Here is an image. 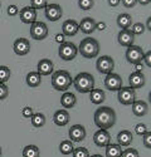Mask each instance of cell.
Returning <instances> with one entry per match:
<instances>
[{
    "instance_id": "6da1fadb",
    "label": "cell",
    "mask_w": 151,
    "mask_h": 157,
    "mask_svg": "<svg viewBox=\"0 0 151 157\" xmlns=\"http://www.w3.org/2000/svg\"><path fill=\"white\" fill-rule=\"evenodd\" d=\"M95 123L99 129L108 131L116 123V112L111 107H98L95 112Z\"/></svg>"
},
{
    "instance_id": "7a4b0ae2",
    "label": "cell",
    "mask_w": 151,
    "mask_h": 157,
    "mask_svg": "<svg viewBox=\"0 0 151 157\" xmlns=\"http://www.w3.org/2000/svg\"><path fill=\"white\" fill-rule=\"evenodd\" d=\"M73 78L68 71H56L52 73V86L56 90L59 92H67L68 88L72 86Z\"/></svg>"
},
{
    "instance_id": "3957f363",
    "label": "cell",
    "mask_w": 151,
    "mask_h": 157,
    "mask_svg": "<svg viewBox=\"0 0 151 157\" xmlns=\"http://www.w3.org/2000/svg\"><path fill=\"white\" fill-rule=\"evenodd\" d=\"M72 83L74 84V88L77 89L79 93H90L95 88V78L91 73L82 72L76 75Z\"/></svg>"
},
{
    "instance_id": "277c9868",
    "label": "cell",
    "mask_w": 151,
    "mask_h": 157,
    "mask_svg": "<svg viewBox=\"0 0 151 157\" xmlns=\"http://www.w3.org/2000/svg\"><path fill=\"white\" fill-rule=\"evenodd\" d=\"M78 52L81 53L82 57L87 58V59H92L96 58L99 53V43L96 39L91 38V36H87L86 39L79 43L78 45Z\"/></svg>"
},
{
    "instance_id": "5b68a950",
    "label": "cell",
    "mask_w": 151,
    "mask_h": 157,
    "mask_svg": "<svg viewBox=\"0 0 151 157\" xmlns=\"http://www.w3.org/2000/svg\"><path fill=\"white\" fill-rule=\"evenodd\" d=\"M77 53H78V47H76V44H73L72 42H64L59 45V49H58V54L60 59L67 62L73 60L77 57Z\"/></svg>"
},
{
    "instance_id": "8992f818",
    "label": "cell",
    "mask_w": 151,
    "mask_h": 157,
    "mask_svg": "<svg viewBox=\"0 0 151 157\" xmlns=\"http://www.w3.org/2000/svg\"><path fill=\"white\" fill-rule=\"evenodd\" d=\"M117 99L123 106H130L136 101V92L135 89L130 87H121L117 90Z\"/></svg>"
},
{
    "instance_id": "52a82bcc",
    "label": "cell",
    "mask_w": 151,
    "mask_h": 157,
    "mask_svg": "<svg viewBox=\"0 0 151 157\" xmlns=\"http://www.w3.org/2000/svg\"><path fill=\"white\" fill-rule=\"evenodd\" d=\"M30 35L34 40H43L48 36V27L43 21H34L30 27Z\"/></svg>"
},
{
    "instance_id": "ba28073f",
    "label": "cell",
    "mask_w": 151,
    "mask_h": 157,
    "mask_svg": "<svg viewBox=\"0 0 151 157\" xmlns=\"http://www.w3.org/2000/svg\"><path fill=\"white\" fill-rule=\"evenodd\" d=\"M144 50L141 47L138 45H130L127 47L126 50V60L131 64H136V63H141L142 57H144Z\"/></svg>"
},
{
    "instance_id": "9c48e42d",
    "label": "cell",
    "mask_w": 151,
    "mask_h": 157,
    "mask_svg": "<svg viewBox=\"0 0 151 157\" xmlns=\"http://www.w3.org/2000/svg\"><path fill=\"white\" fill-rule=\"evenodd\" d=\"M96 67L97 71L102 74H108L113 71V67H115V62L110 56H103V57H99L97 59L96 63Z\"/></svg>"
},
{
    "instance_id": "30bf717a",
    "label": "cell",
    "mask_w": 151,
    "mask_h": 157,
    "mask_svg": "<svg viewBox=\"0 0 151 157\" xmlns=\"http://www.w3.org/2000/svg\"><path fill=\"white\" fill-rule=\"evenodd\" d=\"M105 86L111 92H116L122 87V78L117 73H108L105 78Z\"/></svg>"
},
{
    "instance_id": "8fae6325",
    "label": "cell",
    "mask_w": 151,
    "mask_h": 157,
    "mask_svg": "<svg viewBox=\"0 0 151 157\" xmlns=\"http://www.w3.org/2000/svg\"><path fill=\"white\" fill-rule=\"evenodd\" d=\"M13 49H14V53L17 56H20V57L27 56L30 52V43L27 38H18L15 39Z\"/></svg>"
},
{
    "instance_id": "7c38bea8",
    "label": "cell",
    "mask_w": 151,
    "mask_h": 157,
    "mask_svg": "<svg viewBox=\"0 0 151 157\" xmlns=\"http://www.w3.org/2000/svg\"><path fill=\"white\" fill-rule=\"evenodd\" d=\"M68 135L72 142H82L86 138L87 132H86V128L82 124H73L69 128Z\"/></svg>"
},
{
    "instance_id": "4fadbf2b",
    "label": "cell",
    "mask_w": 151,
    "mask_h": 157,
    "mask_svg": "<svg viewBox=\"0 0 151 157\" xmlns=\"http://www.w3.org/2000/svg\"><path fill=\"white\" fill-rule=\"evenodd\" d=\"M93 142L98 147H106L108 143H111V135L106 129H98L93 135Z\"/></svg>"
},
{
    "instance_id": "5bb4252c",
    "label": "cell",
    "mask_w": 151,
    "mask_h": 157,
    "mask_svg": "<svg viewBox=\"0 0 151 157\" xmlns=\"http://www.w3.org/2000/svg\"><path fill=\"white\" fill-rule=\"evenodd\" d=\"M19 17L20 20L24 24H32L34 21H37V10L33 9L32 6H25L19 11Z\"/></svg>"
},
{
    "instance_id": "9a60e30c",
    "label": "cell",
    "mask_w": 151,
    "mask_h": 157,
    "mask_svg": "<svg viewBox=\"0 0 151 157\" xmlns=\"http://www.w3.org/2000/svg\"><path fill=\"white\" fill-rule=\"evenodd\" d=\"M145 83H146V78L142 74V72H134L129 77V84H130V88L132 89L142 88Z\"/></svg>"
},
{
    "instance_id": "2e32d148",
    "label": "cell",
    "mask_w": 151,
    "mask_h": 157,
    "mask_svg": "<svg viewBox=\"0 0 151 157\" xmlns=\"http://www.w3.org/2000/svg\"><path fill=\"white\" fill-rule=\"evenodd\" d=\"M45 17L49 21H57L62 17V8L58 4H48L45 6Z\"/></svg>"
},
{
    "instance_id": "e0dca14e",
    "label": "cell",
    "mask_w": 151,
    "mask_h": 157,
    "mask_svg": "<svg viewBox=\"0 0 151 157\" xmlns=\"http://www.w3.org/2000/svg\"><path fill=\"white\" fill-rule=\"evenodd\" d=\"M78 30H79V27H78V23L76 20L68 19L62 24V33L66 36H74L78 33Z\"/></svg>"
},
{
    "instance_id": "ac0fdd59",
    "label": "cell",
    "mask_w": 151,
    "mask_h": 157,
    "mask_svg": "<svg viewBox=\"0 0 151 157\" xmlns=\"http://www.w3.org/2000/svg\"><path fill=\"white\" fill-rule=\"evenodd\" d=\"M117 40H118V44L122 45V47H130L134 44V40H135V35L132 34L131 30L129 29H123L118 33L117 35Z\"/></svg>"
},
{
    "instance_id": "d6986e66",
    "label": "cell",
    "mask_w": 151,
    "mask_h": 157,
    "mask_svg": "<svg viewBox=\"0 0 151 157\" xmlns=\"http://www.w3.org/2000/svg\"><path fill=\"white\" fill-rule=\"evenodd\" d=\"M38 73L41 75H50L54 72V65L50 59H41L38 63Z\"/></svg>"
},
{
    "instance_id": "ffe728a7",
    "label": "cell",
    "mask_w": 151,
    "mask_h": 157,
    "mask_svg": "<svg viewBox=\"0 0 151 157\" xmlns=\"http://www.w3.org/2000/svg\"><path fill=\"white\" fill-rule=\"evenodd\" d=\"M131 106H132V113L136 117H144L149 112V106L145 101H135Z\"/></svg>"
},
{
    "instance_id": "44dd1931",
    "label": "cell",
    "mask_w": 151,
    "mask_h": 157,
    "mask_svg": "<svg viewBox=\"0 0 151 157\" xmlns=\"http://www.w3.org/2000/svg\"><path fill=\"white\" fill-rule=\"evenodd\" d=\"M79 30L84 34H92L96 30V21L92 18H84L78 24Z\"/></svg>"
},
{
    "instance_id": "7402d4cb",
    "label": "cell",
    "mask_w": 151,
    "mask_h": 157,
    "mask_svg": "<svg viewBox=\"0 0 151 157\" xmlns=\"http://www.w3.org/2000/svg\"><path fill=\"white\" fill-rule=\"evenodd\" d=\"M53 122L57 126H59V127H63V126L68 124V122H69V113L66 109H58L54 113V116H53Z\"/></svg>"
},
{
    "instance_id": "603a6c76",
    "label": "cell",
    "mask_w": 151,
    "mask_h": 157,
    "mask_svg": "<svg viewBox=\"0 0 151 157\" xmlns=\"http://www.w3.org/2000/svg\"><path fill=\"white\" fill-rule=\"evenodd\" d=\"M132 140H134L132 133L129 129H123L121 132H118V135H117V143L121 147H129L132 143Z\"/></svg>"
},
{
    "instance_id": "cb8c5ba5",
    "label": "cell",
    "mask_w": 151,
    "mask_h": 157,
    "mask_svg": "<svg viewBox=\"0 0 151 157\" xmlns=\"http://www.w3.org/2000/svg\"><path fill=\"white\" fill-rule=\"evenodd\" d=\"M76 103H77V98L71 92H64L63 96L60 97V104H62V107H64V109L73 108L76 106Z\"/></svg>"
},
{
    "instance_id": "d4e9b609",
    "label": "cell",
    "mask_w": 151,
    "mask_h": 157,
    "mask_svg": "<svg viewBox=\"0 0 151 157\" xmlns=\"http://www.w3.org/2000/svg\"><path fill=\"white\" fill-rule=\"evenodd\" d=\"M25 82H27L28 87L30 88H37L42 83V75L38 72H29L25 77Z\"/></svg>"
},
{
    "instance_id": "484cf974",
    "label": "cell",
    "mask_w": 151,
    "mask_h": 157,
    "mask_svg": "<svg viewBox=\"0 0 151 157\" xmlns=\"http://www.w3.org/2000/svg\"><path fill=\"white\" fill-rule=\"evenodd\" d=\"M90 99L93 104H102L106 99V94L102 89L99 88H93L90 92Z\"/></svg>"
},
{
    "instance_id": "4316f807",
    "label": "cell",
    "mask_w": 151,
    "mask_h": 157,
    "mask_svg": "<svg viewBox=\"0 0 151 157\" xmlns=\"http://www.w3.org/2000/svg\"><path fill=\"white\" fill-rule=\"evenodd\" d=\"M122 147L118 143H108L106 146V157H121Z\"/></svg>"
},
{
    "instance_id": "83f0119b",
    "label": "cell",
    "mask_w": 151,
    "mask_h": 157,
    "mask_svg": "<svg viewBox=\"0 0 151 157\" xmlns=\"http://www.w3.org/2000/svg\"><path fill=\"white\" fill-rule=\"evenodd\" d=\"M116 23L118 27L123 30V29H129L132 25V18L130 14H120L116 19Z\"/></svg>"
},
{
    "instance_id": "f1b7e54d",
    "label": "cell",
    "mask_w": 151,
    "mask_h": 157,
    "mask_svg": "<svg viewBox=\"0 0 151 157\" xmlns=\"http://www.w3.org/2000/svg\"><path fill=\"white\" fill-rule=\"evenodd\" d=\"M41 151L35 145H28L23 148V157H39Z\"/></svg>"
},
{
    "instance_id": "f546056e",
    "label": "cell",
    "mask_w": 151,
    "mask_h": 157,
    "mask_svg": "<svg viewBox=\"0 0 151 157\" xmlns=\"http://www.w3.org/2000/svg\"><path fill=\"white\" fill-rule=\"evenodd\" d=\"M73 150H74V146H73V142L72 141L64 140V141H62L59 143V151H60L62 155H66V156L72 155Z\"/></svg>"
},
{
    "instance_id": "4dcf8cb0",
    "label": "cell",
    "mask_w": 151,
    "mask_h": 157,
    "mask_svg": "<svg viewBox=\"0 0 151 157\" xmlns=\"http://www.w3.org/2000/svg\"><path fill=\"white\" fill-rule=\"evenodd\" d=\"M30 121H32V124L35 127V128H41L47 122V118L43 113H35L30 117Z\"/></svg>"
},
{
    "instance_id": "1f68e13d",
    "label": "cell",
    "mask_w": 151,
    "mask_h": 157,
    "mask_svg": "<svg viewBox=\"0 0 151 157\" xmlns=\"http://www.w3.org/2000/svg\"><path fill=\"white\" fill-rule=\"evenodd\" d=\"M10 78V69L6 65H0V83H6Z\"/></svg>"
},
{
    "instance_id": "d6a6232c",
    "label": "cell",
    "mask_w": 151,
    "mask_h": 157,
    "mask_svg": "<svg viewBox=\"0 0 151 157\" xmlns=\"http://www.w3.org/2000/svg\"><path fill=\"white\" fill-rule=\"evenodd\" d=\"M72 157H90V151L86 147H77L73 150Z\"/></svg>"
},
{
    "instance_id": "836d02e7",
    "label": "cell",
    "mask_w": 151,
    "mask_h": 157,
    "mask_svg": "<svg viewBox=\"0 0 151 157\" xmlns=\"http://www.w3.org/2000/svg\"><path fill=\"white\" fill-rule=\"evenodd\" d=\"M95 5V0H78V6L82 10H91Z\"/></svg>"
},
{
    "instance_id": "e575fe53",
    "label": "cell",
    "mask_w": 151,
    "mask_h": 157,
    "mask_svg": "<svg viewBox=\"0 0 151 157\" xmlns=\"http://www.w3.org/2000/svg\"><path fill=\"white\" fill-rule=\"evenodd\" d=\"M32 8L38 10V9H44L48 5V0H30Z\"/></svg>"
},
{
    "instance_id": "d590c367",
    "label": "cell",
    "mask_w": 151,
    "mask_h": 157,
    "mask_svg": "<svg viewBox=\"0 0 151 157\" xmlns=\"http://www.w3.org/2000/svg\"><path fill=\"white\" fill-rule=\"evenodd\" d=\"M145 25L142 24V23H136L134 27H132V34L134 35H141V34H144L145 33Z\"/></svg>"
},
{
    "instance_id": "8d00e7d4",
    "label": "cell",
    "mask_w": 151,
    "mask_h": 157,
    "mask_svg": "<svg viewBox=\"0 0 151 157\" xmlns=\"http://www.w3.org/2000/svg\"><path fill=\"white\" fill-rule=\"evenodd\" d=\"M121 157H138V151L136 148L129 147V148H126L125 151H122Z\"/></svg>"
},
{
    "instance_id": "74e56055",
    "label": "cell",
    "mask_w": 151,
    "mask_h": 157,
    "mask_svg": "<svg viewBox=\"0 0 151 157\" xmlns=\"http://www.w3.org/2000/svg\"><path fill=\"white\" fill-rule=\"evenodd\" d=\"M147 126L145 124V123H137L136 126H135V132H136V135H138V136H144L146 132H147Z\"/></svg>"
},
{
    "instance_id": "f35d334b",
    "label": "cell",
    "mask_w": 151,
    "mask_h": 157,
    "mask_svg": "<svg viewBox=\"0 0 151 157\" xmlns=\"http://www.w3.org/2000/svg\"><path fill=\"white\" fill-rule=\"evenodd\" d=\"M9 96V89L5 83H0V101L5 99Z\"/></svg>"
},
{
    "instance_id": "ab89813d",
    "label": "cell",
    "mask_w": 151,
    "mask_h": 157,
    "mask_svg": "<svg viewBox=\"0 0 151 157\" xmlns=\"http://www.w3.org/2000/svg\"><path fill=\"white\" fill-rule=\"evenodd\" d=\"M142 137H144V145H145V147L147 150H150L151 148V132H150V131H147V132Z\"/></svg>"
},
{
    "instance_id": "60d3db41",
    "label": "cell",
    "mask_w": 151,
    "mask_h": 157,
    "mask_svg": "<svg viewBox=\"0 0 151 157\" xmlns=\"http://www.w3.org/2000/svg\"><path fill=\"white\" fill-rule=\"evenodd\" d=\"M6 13H8V15H10V17H15V15L18 14V13H19V9H18V6H17V5L11 4V5H9V6H8Z\"/></svg>"
},
{
    "instance_id": "b9f144b4",
    "label": "cell",
    "mask_w": 151,
    "mask_h": 157,
    "mask_svg": "<svg viewBox=\"0 0 151 157\" xmlns=\"http://www.w3.org/2000/svg\"><path fill=\"white\" fill-rule=\"evenodd\" d=\"M21 114H23V117H25V118H30V117L34 114V112H33L32 107H24L21 109Z\"/></svg>"
},
{
    "instance_id": "7bdbcfd3",
    "label": "cell",
    "mask_w": 151,
    "mask_h": 157,
    "mask_svg": "<svg viewBox=\"0 0 151 157\" xmlns=\"http://www.w3.org/2000/svg\"><path fill=\"white\" fill-rule=\"evenodd\" d=\"M54 40H56V43H58V44L60 45V44H63V43L66 42V35L63 34V33H59V34H57V35H56Z\"/></svg>"
},
{
    "instance_id": "ee69618b",
    "label": "cell",
    "mask_w": 151,
    "mask_h": 157,
    "mask_svg": "<svg viewBox=\"0 0 151 157\" xmlns=\"http://www.w3.org/2000/svg\"><path fill=\"white\" fill-rule=\"evenodd\" d=\"M125 8H134L137 3V0H121Z\"/></svg>"
},
{
    "instance_id": "f6af8a7d",
    "label": "cell",
    "mask_w": 151,
    "mask_h": 157,
    "mask_svg": "<svg viewBox=\"0 0 151 157\" xmlns=\"http://www.w3.org/2000/svg\"><path fill=\"white\" fill-rule=\"evenodd\" d=\"M142 60L146 63V67H151V52L149 50L146 54H144V57H142Z\"/></svg>"
},
{
    "instance_id": "bcb514c9",
    "label": "cell",
    "mask_w": 151,
    "mask_h": 157,
    "mask_svg": "<svg viewBox=\"0 0 151 157\" xmlns=\"http://www.w3.org/2000/svg\"><path fill=\"white\" fill-rule=\"evenodd\" d=\"M106 27H107V25H106V23H105V21H97V23H96V29H97V30H99V32L105 30V29H106Z\"/></svg>"
},
{
    "instance_id": "7dc6e473",
    "label": "cell",
    "mask_w": 151,
    "mask_h": 157,
    "mask_svg": "<svg viewBox=\"0 0 151 157\" xmlns=\"http://www.w3.org/2000/svg\"><path fill=\"white\" fill-rule=\"evenodd\" d=\"M107 3H108L110 6H118L121 0H107Z\"/></svg>"
},
{
    "instance_id": "c3c4849f",
    "label": "cell",
    "mask_w": 151,
    "mask_h": 157,
    "mask_svg": "<svg viewBox=\"0 0 151 157\" xmlns=\"http://www.w3.org/2000/svg\"><path fill=\"white\" fill-rule=\"evenodd\" d=\"M142 64L141 63H136L135 64V72H142Z\"/></svg>"
},
{
    "instance_id": "681fc988",
    "label": "cell",
    "mask_w": 151,
    "mask_h": 157,
    "mask_svg": "<svg viewBox=\"0 0 151 157\" xmlns=\"http://www.w3.org/2000/svg\"><path fill=\"white\" fill-rule=\"evenodd\" d=\"M151 0H137V3H140L141 5H149Z\"/></svg>"
},
{
    "instance_id": "f907efd6",
    "label": "cell",
    "mask_w": 151,
    "mask_h": 157,
    "mask_svg": "<svg viewBox=\"0 0 151 157\" xmlns=\"http://www.w3.org/2000/svg\"><path fill=\"white\" fill-rule=\"evenodd\" d=\"M146 25H147V27H146V28H147L149 30H151V19H150V18L147 19V23H146Z\"/></svg>"
},
{
    "instance_id": "816d5d0a",
    "label": "cell",
    "mask_w": 151,
    "mask_h": 157,
    "mask_svg": "<svg viewBox=\"0 0 151 157\" xmlns=\"http://www.w3.org/2000/svg\"><path fill=\"white\" fill-rule=\"evenodd\" d=\"M90 157H103L102 155H93V156H90Z\"/></svg>"
},
{
    "instance_id": "f5cc1de1",
    "label": "cell",
    "mask_w": 151,
    "mask_h": 157,
    "mask_svg": "<svg viewBox=\"0 0 151 157\" xmlns=\"http://www.w3.org/2000/svg\"><path fill=\"white\" fill-rule=\"evenodd\" d=\"M0 157H2V147H0Z\"/></svg>"
},
{
    "instance_id": "db71d44e",
    "label": "cell",
    "mask_w": 151,
    "mask_h": 157,
    "mask_svg": "<svg viewBox=\"0 0 151 157\" xmlns=\"http://www.w3.org/2000/svg\"><path fill=\"white\" fill-rule=\"evenodd\" d=\"M0 6H2V3H0Z\"/></svg>"
}]
</instances>
